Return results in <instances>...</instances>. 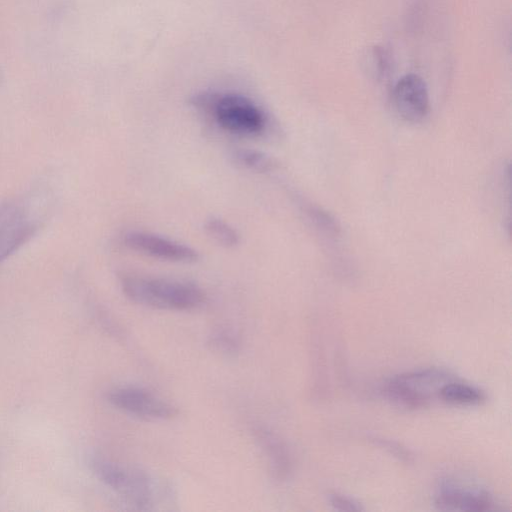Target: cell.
Instances as JSON below:
<instances>
[{"label": "cell", "mask_w": 512, "mask_h": 512, "mask_svg": "<svg viewBox=\"0 0 512 512\" xmlns=\"http://www.w3.org/2000/svg\"><path fill=\"white\" fill-rule=\"evenodd\" d=\"M121 287L131 301L157 309L190 310L205 300L198 286L176 280L128 274L121 277Z\"/></svg>", "instance_id": "cell-1"}, {"label": "cell", "mask_w": 512, "mask_h": 512, "mask_svg": "<svg viewBox=\"0 0 512 512\" xmlns=\"http://www.w3.org/2000/svg\"><path fill=\"white\" fill-rule=\"evenodd\" d=\"M195 107L211 114L224 130L243 136L261 133L266 116L249 98L235 93H201L192 99Z\"/></svg>", "instance_id": "cell-2"}, {"label": "cell", "mask_w": 512, "mask_h": 512, "mask_svg": "<svg viewBox=\"0 0 512 512\" xmlns=\"http://www.w3.org/2000/svg\"><path fill=\"white\" fill-rule=\"evenodd\" d=\"M453 380L445 370L428 368L403 373L391 378L384 386L386 396L401 406L411 409L425 407L439 389Z\"/></svg>", "instance_id": "cell-3"}, {"label": "cell", "mask_w": 512, "mask_h": 512, "mask_svg": "<svg viewBox=\"0 0 512 512\" xmlns=\"http://www.w3.org/2000/svg\"><path fill=\"white\" fill-rule=\"evenodd\" d=\"M93 469L109 487L116 490L139 508L150 503L152 489L147 475L131 468H123L105 459H95Z\"/></svg>", "instance_id": "cell-4"}, {"label": "cell", "mask_w": 512, "mask_h": 512, "mask_svg": "<svg viewBox=\"0 0 512 512\" xmlns=\"http://www.w3.org/2000/svg\"><path fill=\"white\" fill-rule=\"evenodd\" d=\"M108 400L120 410L149 420H165L175 417L176 407L139 387H122L111 391Z\"/></svg>", "instance_id": "cell-5"}, {"label": "cell", "mask_w": 512, "mask_h": 512, "mask_svg": "<svg viewBox=\"0 0 512 512\" xmlns=\"http://www.w3.org/2000/svg\"><path fill=\"white\" fill-rule=\"evenodd\" d=\"M392 103L405 121H422L429 113L430 98L425 81L416 74H406L393 87Z\"/></svg>", "instance_id": "cell-6"}, {"label": "cell", "mask_w": 512, "mask_h": 512, "mask_svg": "<svg viewBox=\"0 0 512 512\" xmlns=\"http://www.w3.org/2000/svg\"><path fill=\"white\" fill-rule=\"evenodd\" d=\"M124 244L132 250L172 262H195L198 252L184 244L156 234L132 231L125 234Z\"/></svg>", "instance_id": "cell-7"}, {"label": "cell", "mask_w": 512, "mask_h": 512, "mask_svg": "<svg viewBox=\"0 0 512 512\" xmlns=\"http://www.w3.org/2000/svg\"><path fill=\"white\" fill-rule=\"evenodd\" d=\"M435 503L440 510L489 511L495 510L492 496L483 490H464L452 484H443Z\"/></svg>", "instance_id": "cell-8"}, {"label": "cell", "mask_w": 512, "mask_h": 512, "mask_svg": "<svg viewBox=\"0 0 512 512\" xmlns=\"http://www.w3.org/2000/svg\"><path fill=\"white\" fill-rule=\"evenodd\" d=\"M254 435L268 458L273 476L280 481L286 480L292 471V460L285 443L265 427L255 428Z\"/></svg>", "instance_id": "cell-9"}, {"label": "cell", "mask_w": 512, "mask_h": 512, "mask_svg": "<svg viewBox=\"0 0 512 512\" xmlns=\"http://www.w3.org/2000/svg\"><path fill=\"white\" fill-rule=\"evenodd\" d=\"M438 398L445 403L453 405H479L486 400V395L481 389L455 381L445 383L438 392Z\"/></svg>", "instance_id": "cell-10"}, {"label": "cell", "mask_w": 512, "mask_h": 512, "mask_svg": "<svg viewBox=\"0 0 512 512\" xmlns=\"http://www.w3.org/2000/svg\"><path fill=\"white\" fill-rule=\"evenodd\" d=\"M365 65L373 77L379 80L385 79L393 68L392 55L385 47L374 46L366 55Z\"/></svg>", "instance_id": "cell-11"}, {"label": "cell", "mask_w": 512, "mask_h": 512, "mask_svg": "<svg viewBox=\"0 0 512 512\" xmlns=\"http://www.w3.org/2000/svg\"><path fill=\"white\" fill-rule=\"evenodd\" d=\"M232 158L238 165L255 172H267L274 166L273 161L263 152L249 148L234 150Z\"/></svg>", "instance_id": "cell-12"}, {"label": "cell", "mask_w": 512, "mask_h": 512, "mask_svg": "<svg viewBox=\"0 0 512 512\" xmlns=\"http://www.w3.org/2000/svg\"><path fill=\"white\" fill-rule=\"evenodd\" d=\"M205 230L207 234L218 244L231 248L235 247L240 242L238 232L227 222L211 218L205 223Z\"/></svg>", "instance_id": "cell-13"}, {"label": "cell", "mask_w": 512, "mask_h": 512, "mask_svg": "<svg viewBox=\"0 0 512 512\" xmlns=\"http://www.w3.org/2000/svg\"><path fill=\"white\" fill-rule=\"evenodd\" d=\"M209 344L218 352L233 354L239 349V339L235 333L227 329L215 331L210 336Z\"/></svg>", "instance_id": "cell-14"}, {"label": "cell", "mask_w": 512, "mask_h": 512, "mask_svg": "<svg viewBox=\"0 0 512 512\" xmlns=\"http://www.w3.org/2000/svg\"><path fill=\"white\" fill-rule=\"evenodd\" d=\"M372 441L402 461L411 462L413 459L410 451L395 441L378 437H373Z\"/></svg>", "instance_id": "cell-15"}, {"label": "cell", "mask_w": 512, "mask_h": 512, "mask_svg": "<svg viewBox=\"0 0 512 512\" xmlns=\"http://www.w3.org/2000/svg\"><path fill=\"white\" fill-rule=\"evenodd\" d=\"M329 501L332 507L338 511H361V506L358 505L352 499L341 495L339 493H333L329 496Z\"/></svg>", "instance_id": "cell-16"}]
</instances>
